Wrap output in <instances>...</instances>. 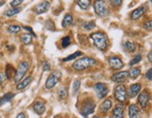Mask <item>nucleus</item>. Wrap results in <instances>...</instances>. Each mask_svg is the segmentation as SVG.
Returning a JSON list of instances; mask_svg holds the SVG:
<instances>
[{"label": "nucleus", "mask_w": 152, "mask_h": 118, "mask_svg": "<svg viewBox=\"0 0 152 118\" xmlns=\"http://www.w3.org/2000/svg\"><path fill=\"white\" fill-rule=\"evenodd\" d=\"M91 39L93 40V43L97 47L99 50H101L102 52H104L105 50L107 49L108 47V38L106 36V34L98 31L93 33L90 36Z\"/></svg>", "instance_id": "obj_1"}, {"label": "nucleus", "mask_w": 152, "mask_h": 118, "mask_svg": "<svg viewBox=\"0 0 152 118\" xmlns=\"http://www.w3.org/2000/svg\"><path fill=\"white\" fill-rule=\"evenodd\" d=\"M96 60L91 57L88 56H85L82 57L78 60H76L72 64V68L77 70V71H81V70H85L86 68H89L91 67H94L96 65Z\"/></svg>", "instance_id": "obj_2"}, {"label": "nucleus", "mask_w": 152, "mask_h": 118, "mask_svg": "<svg viewBox=\"0 0 152 118\" xmlns=\"http://www.w3.org/2000/svg\"><path fill=\"white\" fill-rule=\"evenodd\" d=\"M93 8L99 17H105L109 14V7L104 0H95Z\"/></svg>", "instance_id": "obj_3"}, {"label": "nucleus", "mask_w": 152, "mask_h": 118, "mask_svg": "<svg viewBox=\"0 0 152 118\" xmlns=\"http://www.w3.org/2000/svg\"><path fill=\"white\" fill-rule=\"evenodd\" d=\"M95 107H96V104L91 98H86L81 104L80 113L83 116L87 117L89 114L94 113Z\"/></svg>", "instance_id": "obj_4"}, {"label": "nucleus", "mask_w": 152, "mask_h": 118, "mask_svg": "<svg viewBox=\"0 0 152 118\" xmlns=\"http://www.w3.org/2000/svg\"><path fill=\"white\" fill-rule=\"evenodd\" d=\"M29 68V63L27 61H23L19 64L18 68L15 71L14 74V81L16 82H19L22 81V79L25 77L26 73L27 72V70Z\"/></svg>", "instance_id": "obj_5"}, {"label": "nucleus", "mask_w": 152, "mask_h": 118, "mask_svg": "<svg viewBox=\"0 0 152 118\" xmlns=\"http://www.w3.org/2000/svg\"><path fill=\"white\" fill-rule=\"evenodd\" d=\"M114 96L118 102H120V103L126 102L127 98H128V95H127V90H126L125 85L118 84L116 86L114 90Z\"/></svg>", "instance_id": "obj_6"}, {"label": "nucleus", "mask_w": 152, "mask_h": 118, "mask_svg": "<svg viewBox=\"0 0 152 118\" xmlns=\"http://www.w3.org/2000/svg\"><path fill=\"white\" fill-rule=\"evenodd\" d=\"M61 78V72L59 71H54V72H52L50 74V76L48 77L47 81H46L45 82V88L46 89H48V90H51L53 89L56 84H57L58 82H59Z\"/></svg>", "instance_id": "obj_7"}, {"label": "nucleus", "mask_w": 152, "mask_h": 118, "mask_svg": "<svg viewBox=\"0 0 152 118\" xmlns=\"http://www.w3.org/2000/svg\"><path fill=\"white\" fill-rule=\"evenodd\" d=\"M108 63L110 68L114 70H119L124 67V64L122 60L118 56H111L108 59Z\"/></svg>", "instance_id": "obj_8"}, {"label": "nucleus", "mask_w": 152, "mask_h": 118, "mask_svg": "<svg viewBox=\"0 0 152 118\" xmlns=\"http://www.w3.org/2000/svg\"><path fill=\"white\" fill-rule=\"evenodd\" d=\"M94 89L96 91V94L99 98H105L108 94V88L105 84H102V82H98L94 85Z\"/></svg>", "instance_id": "obj_9"}, {"label": "nucleus", "mask_w": 152, "mask_h": 118, "mask_svg": "<svg viewBox=\"0 0 152 118\" xmlns=\"http://www.w3.org/2000/svg\"><path fill=\"white\" fill-rule=\"evenodd\" d=\"M150 98V94L148 90H144L143 92L140 93V95L138 96V103L141 106V108H145L148 104Z\"/></svg>", "instance_id": "obj_10"}, {"label": "nucleus", "mask_w": 152, "mask_h": 118, "mask_svg": "<svg viewBox=\"0 0 152 118\" xmlns=\"http://www.w3.org/2000/svg\"><path fill=\"white\" fill-rule=\"evenodd\" d=\"M128 78H129V71H120L118 73H115L111 77V80L115 82H124L127 81Z\"/></svg>", "instance_id": "obj_11"}, {"label": "nucleus", "mask_w": 152, "mask_h": 118, "mask_svg": "<svg viewBox=\"0 0 152 118\" xmlns=\"http://www.w3.org/2000/svg\"><path fill=\"white\" fill-rule=\"evenodd\" d=\"M49 9H50V3L48 1H42V3L38 4L36 7L34 8L33 10L35 11V13L42 14V13L46 12Z\"/></svg>", "instance_id": "obj_12"}, {"label": "nucleus", "mask_w": 152, "mask_h": 118, "mask_svg": "<svg viewBox=\"0 0 152 118\" xmlns=\"http://www.w3.org/2000/svg\"><path fill=\"white\" fill-rule=\"evenodd\" d=\"M141 84H132L131 86H130V88H129V90H128V92H127V95L130 97V98H135L138 94H139V92H140V90H141Z\"/></svg>", "instance_id": "obj_13"}, {"label": "nucleus", "mask_w": 152, "mask_h": 118, "mask_svg": "<svg viewBox=\"0 0 152 118\" xmlns=\"http://www.w3.org/2000/svg\"><path fill=\"white\" fill-rule=\"evenodd\" d=\"M129 115L130 118H141V111L137 105L132 104L129 106Z\"/></svg>", "instance_id": "obj_14"}, {"label": "nucleus", "mask_w": 152, "mask_h": 118, "mask_svg": "<svg viewBox=\"0 0 152 118\" xmlns=\"http://www.w3.org/2000/svg\"><path fill=\"white\" fill-rule=\"evenodd\" d=\"M123 114H124L123 105H116L112 111L111 118H123Z\"/></svg>", "instance_id": "obj_15"}, {"label": "nucleus", "mask_w": 152, "mask_h": 118, "mask_svg": "<svg viewBox=\"0 0 152 118\" xmlns=\"http://www.w3.org/2000/svg\"><path fill=\"white\" fill-rule=\"evenodd\" d=\"M32 81V77L31 76H28V77L25 78L24 80H22L21 82H18V84L16 86V89L17 90H22V89H25V88L27 87V85H29V84Z\"/></svg>", "instance_id": "obj_16"}, {"label": "nucleus", "mask_w": 152, "mask_h": 118, "mask_svg": "<svg viewBox=\"0 0 152 118\" xmlns=\"http://www.w3.org/2000/svg\"><path fill=\"white\" fill-rule=\"evenodd\" d=\"M33 109H34L35 113L40 115V114H44V111H45V105H44V103L42 101H37V102H35Z\"/></svg>", "instance_id": "obj_17"}, {"label": "nucleus", "mask_w": 152, "mask_h": 118, "mask_svg": "<svg viewBox=\"0 0 152 118\" xmlns=\"http://www.w3.org/2000/svg\"><path fill=\"white\" fill-rule=\"evenodd\" d=\"M145 13V8L144 7H141V8H138L136 9H134L132 14H131V18L133 20V21H135L137 19H139L140 17H141L143 14Z\"/></svg>", "instance_id": "obj_18"}, {"label": "nucleus", "mask_w": 152, "mask_h": 118, "mask_svg": "<svg viewBox=\"0 0 152 118\" xmlns=\"http://www.w3.org/2000/svg\"><path fill=\"white\" fill-rule=\"evenodd\" d=\"M72 23H73V17H72V15L69 14V13H67L65 15V17H64L63 21H62V27L66 28V27L71 25Z\"/></svg>", "instance_id": "obj_19"}, {"label": "nucleus", "mask_w": 152, "mask_h": 118, "mask_svg": "<svg viewBox=\"0 0 152 118\" xmlns=\"http://www.w3.org/2000/svg\"><path fill=\"white\" fill-rule=\"evenodd\" d=\"M14 96H15L14 94H13V93H11V92L7 93L6 95H4L1 98H0V106L4 105L5 103H7V102H10V100L14 98Z\"/></svg>", "instance_id": "obj_20"}, {"label": "nucleus", "mask_w": 152, "mask_h": 118, "mask_svg": "<svg viewBox=\"0 0 152 118\" xmlns=\"http://www.w3.org/2000/svg\"><path fill=\"white\" fill-rule=\"evenodd\" d=\"M112 104H113V102H112V100H111L110 98L105 99L104 101L102 102V106H101V110H102V111H104V113H106V111H108L111 109V107H112Z\"/></svg>", "instance_id": "obj_21"}, {"label": "nucleus", "mask_w": 152, "mask_h": 118, "mask_svg": "<svg viewBox=\"0 0 152 118\" xmlns=\"http://www.w3.org/2000/svg\"><path fill=\"white\" fill-rule=\"evenodd\" d=\"M57 95L60 99H65L68 97V88L66 86H60L57 90Z\"/></svg>", "instance_id": "obj_22"}, {"label": "nucleus", "mask_w": 152, "mask_h": 118, "mask_svg": "<svg viewBox=\"0 0 152 118\" xmlns=\"http://www.w3.org/2000/svg\"><path fill=\"white\" fill-rule=\"evenodd\" d=\"M5 74H6V77H7V79H9V80L12 78V75L15 74V70H14L13 67L11 66V65H10V64L7 65V67H6Z\"/></svg>", "instance_id": "obj_23"}, {"label": "nucleus", "mask_w": 152, "mask_h": 118, "mask_svg": "<svg viewBox=\"0 0 152 118\" xmlns=\"http://www.w3.org/2000/svg\"><path fill=\"white\" fill-rule=\"evenodd\" d=\"M140 74H141V69L139 68H132L129 71V76L132 79H136Z\"/></svg>", "instance_id": "obj_24"}, {"label": "nucleus", "mask_w": 152, "mask_h": 118, "mask_svg": "<svg viewBox=\"0 0 152 118\" xmlns=\"http://www.w3.org/2000/svg\"><path fill=\"white\" fill-rule=\"evenodd\" d=\"M90 4H91L90 0H78L77 1V5L83 9H88L90 7Z\"/></svg>", "instance_id": "obj_25"}, {"label": "nucleus", "mask_w": 152, "mask_h": 118, "mask_svg": "<svg viewBox=\"0 0 152 118\" xmlns=\"http://www.w3.org/2000/svg\"><path fill=\"white\" fill-rule=\"evenodd\" d=\"M22 10L21 8H11L8 10H6L4 14L6 16H8V17H11V16H13V15H16L17 13H19L20 11Z\"/></svg>", "instance_id": "obj_26"}, {"label": "nucleus", "mask_w": 152, "mask_h": 118, "mask_svg": "<svg viewBox=\"0 0 152 118\" xmlns=\"http://www.w3.org/2000/svg\"><path fill=\"white\" fill-rule=\"evenodd\" d=\"M124 48L129 52H133L136 50V44L132 41H126L124 44Z\"/></svg>", "instance_id": "obj_27"}, {"label": "nucleus", "mask_w": 152, "mask_h": 118, "mask_svg": "<svg viewBox=\"0 0 152 118\" xmlns=\"http://www.w3.org/2000/svg\"><path fill=\"white\" fill-rule=\"evenodd\" d=\"M21 40H22V42L26 44V45H28V44H30L32 42V35L30 34H23L22 36H21Z\"/></svg>", "instance_id": "obj_28"}, {"label": "nucleus", "mask_w": 152, "mask_h": 118, "mask_svg": "<svg viewBox=\"0 0 152 118\" xmlns=\"http://www.w3.org/2000/svg\"><path fill=\"white\" fill-rule=\"evenodd\" d=\"M95 26H96V23L94 21H88L83 23V28L86 29V30H91V29L95 28Z\"/></svg>", "instance_id": "obj_29"}, {"label": "nucleus", "mask_w": 152, "mask_h": 118, "mask_svg": "<svg viewBox=\"0 0 152 118\" xmlns=\"http://www.w3.org/2000/svg\"><path fill=\"white\" fill-rule=\"evenodd\" d=\"M80 86H81V81L80 80L74 81L73 84H72V93H73V95H76V94L79 92Z\"/></svg>", "instance_id": "obj_30"}, {"label": "nucleus", "mask_w": 152, "mask_h": 118, "mask_svg": "<svg viewBox=\"0 0 152 118\" xmlns=\"http://www.w3.org/2000/svg\"><path fill=\"white\" fill-rule=\"evenodd\" d=\"M21 30V26L19 25H10L8 27V31L11 34H17L19 33Z\"/></svg>", "instance_id": "obj_31"}, {"label": "nucleus", "mask_w": 152, "mask_h": 118, "mask_svg": "<svg viewBox=\"0 0 152 118\" xmlns=\"http://www.w3.org/2000/svg\"><path fill=\"white\" fill-rule=\"evenodd\" d=\"M81 55H82V52H81L80 51H77V52H75L73 55H69L68 57L64 58V59H63V61H65V62H67V61H71V60H72V59H74V58H76V57H79V56H81Z\"/></svg>", "instance_id": "obj_32"}, {"label": "nucleus", "mask_w": 152, "mask_h": 118, "mask_svg": "<svg viewBox=\"0 0 152 118\" xmlns=\"http://www.w3.org/2000/svg\"><path fill=\"white\" fill-rule=\"evenodd\" d=\"M69 44H71V37L67 36L61 39V46L63 48H67Z\"/></svg>", "instance_id": "obj_33"}, {"label": "nucleus", "mask_w": 152, "mask_h": 118, "mask_svg": "<svg viewBox=\"0 0 152 118\" xmlns=\"http://www.w3.org/2000/svg\"><path fill=\"white\" fill-rule=\"evenodd\" d=\"M142 60V55H136L135 56H134L132 60H131V62H130V66H133V65H135V64H137V63H139L140 61Z\"/></svg>", "instance_id": "obj_34"}, {"label": "nucleus", "mask_w": 152, "mask_h": 118, "mask_svg": "<svg viewBox=\"0 0 152 118\" xmlns=\"http://www.w3.org/2000/svg\"><path fill=\"white\" fill-rule=\"evenodd\" d=\"M45 27L47 28L48 30H52V31H54V30H55V28H56L55 23H54V22H53L52 20H48L47 22H46V23H45Z\"/></svg>", "instance_id": "obj_35"}, {"label": "nucleus", "mask_w": 152, "mask_h": 118, "mask_svg": "<svg viewBox=\"0 0 152 118\" xmlns=\"http://www.w3.org/2000/svg\"><path fill=\"white\" fill-rule=\"evenodd\" d=\"M42 69L44 70V71H48V70L51 69V65L47 61H43L42 63Z\"/></svg>", "instance_id": "obj_36"}, {"label": "nucleus", "mask_w": 152, "mask_h": 118, "mask_svg": "<svg viewBox=\"0 0 152 118\" xmlns=\"http://www.w3.org/2000/svg\"><path fill=\"white\" fill-rule=\"evenodd\" d=\"M110 3H111V5L113 6V7L118 8V7H119V6H121L122 0H110Z\"/></svg>", "instance_id": "obj_37"}, {"label": "nucleus", "mask_w": 152, "mask_h": 118, "mask_svg": "<svg viewBox=\"0 0 152 118\" xmlns=\"http://www.w3.org/2000/svg\"><path fill=\"white\" fill-rule=\"evenodd\" d=\"M143 28L145 29V30H151V28H152V22L151 21H148V22L144 23Z\"/></svg>", "instance_id": "obj_38"}, {"label": "nucleus", "mask_w": 152, "mask_h": 118, "mask_svg": "<svg viewBox=\"0 0 152 118\" xmlns=\"http://www.w3.org/2000/svg\"><path fill=\"white\" fill-rule=\"evenodd\" d=\"M23 1H24V0H13V1L10 3V6L12 8H16L17 6H19Z\"/></svg>", "instance_id": "obj_39"}, {"label": "nucleus", "mask_w": 152, "mask_h": 118, "mask_svg": "<svg viewBox=\"0 0 152 118\" xmlns=\"http://www.w3.org/2000/svg\"><path fill=\"white\" fill-rule=\"evenodd\" d=\"M6 80H7V77H6L5 72H0V84H2Z\"/></svg>", "instance_id": "obj_40"}, {"label": "nucleus", "mask_w": 152, "mask_h": 118, "mask_svg": "<svg viewBox=\"0 0 152 118\" xmlns=\"http://www.w3.org/2000/svg\"><path fill=\"white\" fill-rule=\"evenodd\" d=\"M23 28H24L25 30L28 31L29 33H30V34L32 35L33 37H36V34H35V33L33 32V30H32V28H31V27H29V26H24V27H23Z\"/></svg>", "instance_id": "obj_41"}, {"label": "nucleus", "mask_w": 152, "mask_h": 118, "mask_svg": "<svg viewBox=\"0 0 152 118\" xmlns=\"http://www.w3.org/2000/svg\"><path fill=\"white\" fill-rule=\"evenodd\" d=\"M151 71H152V69L149 68V69L148 70V71H147V73H145V77L148 78V81H151V80H152V77H151Z\"/></svg>", "instance_id": "obj_42"}, {"label": "nucleus", "mask_w": 152, "mask_h": 118, "mask_svg": "<svg viewBox=\"0 0 152 118\" xmlns=\"http://www.w3.org/2000/svg\"><path fill=\"white\" fill-rule=\"evenodd\" d=\"M16 118H26V114L25 113H20L18 115H17Z\"/></svg>", "instance_id": "obj_43"}, {"label": "nucleus", "mask_w": 152, "mask_h": 118, "mask_svg": "<svg viewBox=\"0 0 152 118\" xmlns=\"http://www.w3.org/2000/svg\"><path fill=\"white\" fill-rule=\"evenodd\" d=\"M148 61L151 63V62H152V52H151V51L148 52Z\"/></svg>", "instance_id": "obj_44"}, {"label": "nucleus", "mask_w": 152, "mask_h": 118, "mask_svg": "<svg viewBox=\"0 0 152 118\" xmlns=\"http://www.w3.org/2000/svg\"><path fill=\"white\" fill-rule=\"evenodd\" d=\"M92 118H100V117H99V116H93Z\"/></svg>", "instance_id": "obj_45"}, {"label": "nucleus", "mask_w": 152, "mask_h": 118, "mask_svg": "<svg viewBox=\"0 0 152 118\" xmlns=\"http://www.w3.org/2000/svg\"><path fill=\"white\" fill-rule=\"evenodd\" d=\"M55 118H61V117H60V116H56Z\"/></svg>", "instance_id": "obj_46"}]
</instances>
